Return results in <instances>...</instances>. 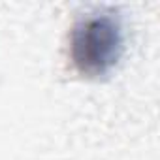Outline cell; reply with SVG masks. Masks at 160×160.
Listing matches in <instances>:
<instances>
[{
	"instance_id": "6da1fadb",
	"label": "cell",
	"mask_w": 160,
	"mask_h": 160,
	"mask_svg": "<svg viewBox=\"0 0 160 160\" xmlns=\"http://www.w3.org/2000/svg\"><path fill=\"white\" fill-rule=\"evenodd\" d=\"M122 51L119 21L109 13L81 19L70 36V58L85 77H100L111 72Z\"/></svg>"
}]
</instances>
